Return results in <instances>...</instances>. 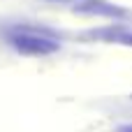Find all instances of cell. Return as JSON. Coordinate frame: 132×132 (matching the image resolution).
Wrapping results in <instances>:
<instances>
[{
  "label": "cell",
  "instance_id": "6da1fadb",
  "mask_svg": "<svg viewBox=\"0 0 132 132\" xmlns=\"http://www.w3.org/2000/svg\"><path fill=\"white\" fill-rule=\"evenodd\" d=\"M9 42L19 53H28V56H49L60 46L53 37L30 28H14L9 35Z\"/></svg>",
  "mask_w": 132,
  "mask_h": 132
},
{
  "label": "cell",
  "instance_id": "7a4b0ae2",
  "mask_svg": "<svg viewBox=\"0 0 132 132\" xmlns=\"http://www.w3.org/2000/svg\"><path fill=\"white\" fill-rule=\"evenodd\" d=\"M74 12L77 14H86V16H114V19L125 16L123 7L111 5L107 0H81V2L74 5Z\"/></svg>",
  "mask_w": 132,
  "mask_h": 132
},
{
  "label": "cell",
  "instance_id": "3957f363",
  "mask_svg": "<svg viewBox=\"0 0 132 132\" xmlns=\"http://www.w3.org/2000/svg\"><path fill=\"white\" fill-rule=\"evenodd\" d=\"M109 32H114V35H107V39H114V42L132 46V32H128V30H109Z\"/></svg>",
  "mask_w": 132,
  "mask_h": 132
},
{
  "label": "cell",
  "instance_id": "277c9868",
  "mask_svg": "<svg viewBox=\"0 0 132 132\" xmlns=\"http://www.w3.org/2000/svg\"><path fill=\"white\" fill-rule=\"evenodd\" d=\"M116 132H132V125H121V128H116Z\"/></svg>",
  "mask_w": 132,
  "mask_h": 132
},
{
  "label": "cell",
  "instance_id": "5b68a950",
  "mask_svg": "<svg viewBox=\"0 0 132 132\" xmlns=\"http://www.w3.org/2000/svg\"><path fill=\"white\" fill-rule=\"evenodd\" d=\"M44 2H72V0H44Z\"/></svg>",
  "mask_w": 132,
  "mask_h": 132
}]
</instances>
